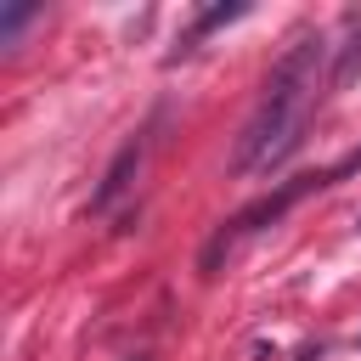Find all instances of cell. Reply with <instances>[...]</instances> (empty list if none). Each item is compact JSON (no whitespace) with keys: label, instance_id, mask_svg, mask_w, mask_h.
Masks as SVG:
<instances>
[{"label":"cell","instance_id":"6da1fadb","mask_svg":"<svg viewBox=\"0 0 361 361\" xmlns=\"http://www.w3.org/2000/svg\"><path fill=\"white\" fill-rule=\"evenodd\" d=\"M333 56V45L322 39V34H299L288 51H282V62L271 68V79H265V96H259V107L248 113V124H243V135H237V147H231V158H226V169L231 175H254V169H276L299 141H305V118H310V107H316V85H322V62Z\"/></svg>","mask_w":361,"mask_h":361},{"label":"cell","instance_id":"7a4b0ae2","mask_svg":"<svg viewBox=\"0 0 361 361\" xmlns=\"http://www.w3.org/2000/svg\"><path fill=\"white\" fill-rule=\"evenodd\" d=\"M361 169V147L350 152V158H338V164H327V169H316V175H299V180H288L282 192H271V197H259V203H248L243 214H231L214 237H209V248H203V271H214L220 265V254L237 243V237H248V231H259V226H271V220H282L299 197H310V192H327V186H338L344 175H355Z\"/></svg>","mask_w":361,"mask_h":361},{"label":"cell","instance_id":"3957f363","mask_svg":"<svg viewBox=\"0 0 361 361\" xmlns=\"http://www.w3.org/2000/svg\"><path fill=\"white\" fill-rule=\"evenodd\" d=\"M141 158H147V135H135V141H124V147H118V158L107 164V175H102V186H96V197H90V214H107V209L130 192V180H135Z\"/></svg>","mask_w":361,"mask_h":361},{"label":"cell","instance_id":"277c9868","mask_svg":"<svg viewBox=\"0 0 361 361\" xmlns=\"http://www.w3.org/2000/svg\"><path fill=\"white\" fill-rule=\"evenodd\" d=\"M355 73H361V23L350 28V39L338 45V56H333V73H327V85L333 90H344V85H355Z\"/></svg>","mask_w":361,"mask_h":361},{"label":"cell","instance_id":"5b68a950","mask_svg":"<svg viewBox=\"0 0 361 361\" xmlns=\"http://www.w3.org/2000/svg\"><path fill=\"white\" fill-rule=\"evenodd\" d=\"M39 17H45L39 6H6V11H0V45H17V34H23L28 23H39Z\"/></svg>","mask_w":361,"mask_h":361},{"label":"cell","instance_id":"8992f818","mask_svg":"<svg viewBox=\"0 0 361 361\" xmlns=\"http://www.w3.org/2000/svg\"><path fill=\"white\" fill-rule=\"evenodd\" d=\"M231 17H243V6H209V11H197V23H192V34H186V45H192V39H203L209 28H220V23H231Z\"/></svg>","mask_w":361,"mask_h":361},{"label":"cell","instance_id":"52a82bcc","mask_svg":"<svg viewBox=\"0 0 361 361\" xmlns=\"http://www.w3.org/2000/svg\"><path fill=\"white\" fill-rule=\"evenodd\" d=\"M130 361H152V355H130Z\"/></svg>","mask_w":361,"mask_h":361}]
</instances>
